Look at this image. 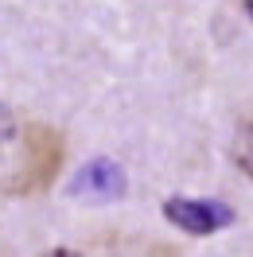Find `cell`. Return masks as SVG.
Listing matches in <instances>:
<instances>
[{"instance_id":"cell-1","label":"cell","mask_w":253,"mask_h":257,"mask_svg":"<svg viewBox=\"0 0 253 257\" xmlns=\"http://www.w3.org/2000/svg\"><path fill=\"white\" fill-rule=\"evenodd\" d=\"M66 160V137L55 125H32L20 128V164L12 168V176L0 187L8 195H43L59 179V168Z\"/></svg>"},{"instance_id":"cell-2","label":"cell","mask_w":253,"mask_h":257,"mask_svg":"<svg viewBox=\"0 0 253 257\" xmlns=\"http://www.w3.org/2000/svg\"><path fill=\"white\" fill-rule=\"evenodd\" d=\"M164 218L175 222L183 234H195V238H206L234 218V210L222 207V203H210V199H168L164 203Z\"/></svg>"},{"instance_id":"cell-3","label":"cell","mask_w":253,"mask_h":257,"mask_svg":"<svg viewBox=\"0 0 253 257\" xmlns=\"http://www.w3.org/2000/svg\"><path fill=\"white\" fill-rule=\"evenodd\" d=\"M82 195H97V199H117V195L125 191V176H121V168L117 164H105L97 160L90 164L86 172L78 176V183H74Z\"/></svg>"},{"instance_id":"cell-4","label":"cell","mask_w":253,"mask_h":257,"mask_svg":"<svg viewBox=\"0 0 253 257\" xmlns=\"http://www.w3.org/2000/svg\"><path fill=\"white\" fill-rule=\"evenodd\" d=\"M230 156H234L237 172L253 179V117L237 125V133H234V145H230Z\"/></svg>"},{"instance_id":"cell-5","label":"cell","mask_w":253,"mask_h":257,"mask_svg":"<svg viewBox=\"0 0 253 257\" xmlns=\"http://www.w3.org/2000/svg\"><path fill=\"white\" fill-rule=\"evenodd\" d=\"M16 137H20V128H16V117H12V109H8L4 101H0V152H4V148L12 145Z\"/></svg>"},{"instance_id":"cell-6","label":"cell","mask_w":253,"mask_h":257,"mask_svg":"<svg viewBox=\"0 0 253 257\" xmlns=\"http://www.w3.org/2000/svg\"><path fill=\"white\" fill-rule=\"evenodd\" d=\"M241 8H245V16L253 20V0H241Z\"/></svg>"}]
</instances>
